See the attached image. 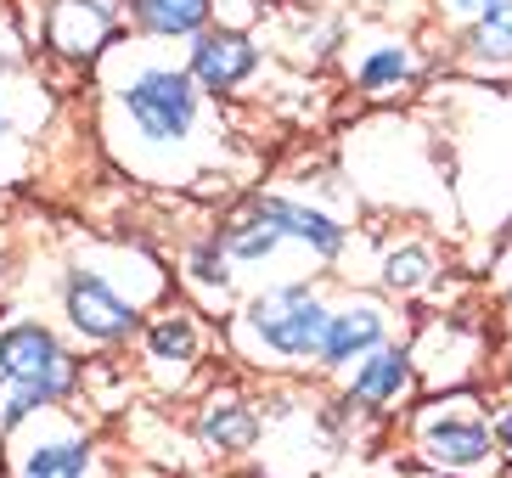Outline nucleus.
Wrapping results in <instances>:
<instances>
[{
    "label": "nucleus",
    "mask_w": 512,
    "mask_h": 478,
    "mask_svg": "<svg viewBox=\"0 0 512 478\" xmlns=\"http://www.w3.org/2000/svg\"><path fill=\"white\" fill-rule=\"evenodd\" d=\"M147 360H158V366H192L197 360V327L192 315H158L147 327Z\"/></svg>",
    "instance_id": "obj_18"
},
{
    "label": "nucleus",
    "mask_w": 512,
    "mask_h": 478,
    "mask_svg": "<svg viewBox=\"0 0 512 478\" xmlns=\"http://www.w3.org/2000/svg\"><path fill=\"white\" fill-rule=\"evenodd\" d=\"M417 74H422L417 51H411L406 40H383L355 62V90H361L366 102H383V96H394V90H406Z\"/></svg>",
    "instance_id": "obj_13"
},
{
    "label": "nucleus",
    "mask_w": 512,
    "mask_h": 478,
    "mask_svg": "<svg viewBox=\"0 0 512 478\" xmlns=\"http://www.w3.org/2000/svg\"><path fill=\"white\" fill-rule=\"evenodd\" d=\"M214 0H130V17H136L141 34H158V40H175V34H203L209 29Z\"/></svg>",
    "instance_id": "obj_15"
},
{
    "label": "nucleus",
    "mask_w": 512,
    "mask_h": 478,
    "mask_svg": "<svg viewBox=\"0 0 512 478\" xmlns=\"http://www.w3.org/2000/svg\"><path fill=\"white\" fill-rule=\"evenodd\" d=\"M186 265H192V276L203 287H220V293H226V282H231V254H226V242L220 237H209V242H197L192 254H186Z\"/></svg>",
    "instance_id": "obj_20"
},
{
    "label": "nucleus",
    "mask_w": 512,
    "mask_h": 478,
    "mask_svg": "<svg viewBox=\"0 0 512 478\" xmlns=\"http://www.w3.org/2000/svg\"><path fill=\"white\" fill-rule=\"evenodd\" d=\"M411 389H417V355H411L406 344H389V338H383L372 355H361V366L349 377V405L389 411V405H400Z\"/></svg>",
    "instance_id": "obj_8"
},
{
    "label": "nucleus",
    "mask_w": 512,
    "mask_h": 478,
    "mask_svg": "<svg viewBox=\"0 0 512 478\" xmlns=\"http://www.w3.org/2000/svg\"><path fill=\"white\" fill-rule=\"evenodd\" d=\"M62 310H68L74 332H85L91 344H124L141 327L136 304L124 299V293H113L96 270H68L62 276Z\"/></svg>",
    "instance_id": "obj_4"
},
{
    "label": "nucleus",
    "mask_w": 512,
    "mask_h": 478,
    "mask_svg": "<svg viewBox=\"0 0 512 478\" xmlns=\"http://www.w3.org/2000/svg\"><path fill=\"white\" fill-rule=\"evenodd\" d=\"M192 79L203 90H214V96H226V90H237L242 79H254L259 68V45L248 40V34L237 29H203L192 34Z\"/></svg>",
    "instance_id": "obj_7"
},
{
    "label": "nucleus",
    "mask_w": 512,
    "mask_h": 478,
    "mask_svg": "<svg viewBox=\"0 0 512 478\" xmlns=\"http://www.w3.org/2000/svg\"><path fill=\"white\" fill-rule=\"evenodd\" d=\"M119 34V0H46V45L57 57H96Z\"/></svg>",
    "instance_id": "obj_6"
},
{
    "label": "nucleus",
    "mask_w": 512,
    "mask_h": 478,
    "mask_svg": "<svg viewBox=\"0 0 512 478\" xmlns=\"http://www.w3.org/2000/svg\"><path fill=\"white\" fill-rule=\"evenodd\" d=\"M197 439L209 450H220V456H242V450H254L259 439V417L248 411L242 400H209L203 405V417H197Z\"/></svg>",
    "instance_id": "obj_14"
},
{
    "label": "nucleus",
    "mask_w": 512,
    "mask_h": 478,
    "mask_svg": "<svg viewBox=\"0 0 512 478\" xmlns=\"http://www.w3.org/2000/svg\"><path fill=\"white\" fill-rule=\"evenodd\" d=\"M417 450L428 467H445V473H479V467H496L501 456L496 428L479 411H462V400H445V411H434L422 422Z\"/></svg>",
    "instance_id": "obj_3"
},
{
    "label": "nucleus",
    "mask_w": 512,
    "mask_h": 478,
    "mask_svg": "<svg viewBox=\"0 0 512 478\" xmlns=\"http://www.w3.org/2000/svg\"><path fill=\"white\" fill-rule=\"evenodd\" d=\"M434 276H439V259L422 242H400V248L383 254V287L389 293H422V287H434Z\"/></svg>",
    "instance_id": "obj_17"
},
{
    "label": "nucleus",
    "mask_w": 512,
    "mask_h": 478,
    "mask_svg": "<svg viewBox=\"0 0 512 478\" xmlns=\"http://www.w3.org/2000/svg\"><path fill=\"white\" fill-rule=\"evenodd\" d=\"M490 428H496V445H501V456H512V405H501L496 417H490Z\"/></svg>",
    "instance_id": "obj_21"
},
{
    "label": "nucleus",
    "mask_w": 512,
    "mask_h": 478,
    "mask_svg": "<svg viewBox=\"0 0 512 478\" xmlns=\"http://www.w3.org/2000/svg\"><path fill=\"white\" fill-rule=\"evenodd\" d=\"M0 372L46 383L57 400L74 394V355H68L62 338L51 327H40V321H12V327L0 332Z\"/></svg>",
    "instance_id": "obj_5"
},
{
    "label": "nucleus",
    "mask_w": 512,
    "mask_h": 478,
    "mask_svg": "<svg viewBox=\"0 0 512 478\" xmlns=\"http://www.w3.org/2000/svg\"><path fill=\"white\" fill-rule=\"evenodd\" d=\"M197 79L192 68H169V62H141L136 74L119 85V102L124 113H130V124H136L147 141H158V147H169V141H186L197 124Z\"/></svg>",
    "instance_id": "obj_1"
},
{
    "label": "nucleus",
    "mask_w": 512,
    "mask_h": 478,
    "mask_svg": "<svg viewBox=\"0 0 512 478\" xmlns=\"http://www.w3.org/2000/svg\"><path fill=\"white\" fill-rule=\"evenodd\" d=\"M265 209L276 214V225L287 231V242H304L310 248V259H321V265H332V259L344 254L349 231L332 214L310 209V203H293V197H265Z\"/></svg>",
    "instance_id": "obj_10"
},
{
    "label": "nucleus",
    "mask_w": 512,
    "mask_h": 478,
    "mask_svg": "<svg viewBox=\"0 0 512 478\" xmlns=\"http://www.w3.org/2000/svg\"><path fill=\"white\" fill-rule=\"evenodd\" d=\"M484 6H496V0H439V12H451V17H467V23H473V17L484 12Z\"/></svg>",
    "instance_id": "obj_22"
},
{
    "label": "nucleus",
    "mask_w": 512,
    "mask_h": 478,
    "mask_svg": "<svg viewBox=\"0 0 512 478\" xmlns=\"http://www.w3.org/2000/svg\"><path fill=\"white\" fill-rule=\"evenodd\" d=\"M462 62L473 74H507L512 68V0L484 6L462 34Z\"/></svg>",
    "instance_id": "obj_11"
},
{
    "label": "nucleus",
    "mask_w": 512,
    "mask_h": 478,
    "mask_svg": "<svg viewBox=\"0 0 512 478\" xmlns=\"http://www.w3.org/2000/svg\"><path fill=\"white\" fill-rule=\"evenodd\" d=\"M242 321H248V332H254L271 355L293 360V366H310V360L321 355L332 310L310 293V287H271V293H259V299L248 304Z\"/></svg>",
    "instance_id": "obj_2"
},
{
    "label": "nucleus",
    "mask_w": 512,
    "mask_h": 478,
    "mask_svg": "<svg viewBox=\"0 0 512 478\" xmlns=\"http://www.w3.org/2000/svg\"><path fill=\"white\" fill-rule=\"evenodd\" d=\"M0 276H6V254H0Z\"/></svg>",
    "instance_id": "obj_26"
},
{
    "label": "nucleus",
    "mask_w": 512,
    "mask_h": 478,
    "mask_svg": "<svg viewBox=\"0 0 512 478\" xmlns=\"http://www.w3.org/2000/svg\"><path fill=\"white\" fill-rule=\"evenodd\" d=\"M383 338H389V315L377 310V304H366V299H361V304H349V310H332L316 366L338 372V366H349V360L372 355V349L383 344Z\"/></svg>",
    "instance_id": "obj_9"
},
{
    "label": "nucleus",
    "mask_w": 512,
    "mask_h": 478,
    "mask_svg": "<svg viewBox=\"0 0 512 478\" xmlns=\"http://www.w3.org/2000/svg\"><path fill=\"white\" fill-rule=\"evenodd\" d=\"M6 68H12V57H6V51H0V74H6Z\"/></svg>",
    "instance_id": "obj_25"
},
{
    "label": "nucleus",
    "mask_w": 512,
    "mask_h": 478,
    "mask_svg": "<svg viewBox=\"0 0 512 478\" xmlns=\"http://www.w3.org/2000/svg\"><path fill=\"white\" fill-rule=\"evenodd\" d=\"M220 242H226V254L237 259V265H259V259H271L287 242V231L276 225V214L265 209V197H248V203L220 225Z\"/></svg>",
    "instance_id": "obj_12"
},
{
    "label": "nucleus",
    "mask_w": 512,
    "mask_h": 478,
    "mask_svg": "<svg viewBox=\"0 0 512 478\" xmlns=\"http://www.w3.org/2000/svg\"><path fill=\"white\" fill-rule=\"evenodd\" d=\"M501 299H507V310H512V276H507V287H501Z\"/></svg>",
    "instance_id": "obj_24"
},
{
    "label": "nucleus",
    "mask_w": 512,
    "mask_h": 478,
    "mask_svg": "<svg viewBox=\"0 0 512 478\" xmlns=\"http://www.w3.org/2000/svg\"><path fill=\"white\" fill-rule=\"evenodd\" d=\"M40 405H57V394L46 383H29V377H6L0 372V434H12L23 417H34Z\"/></svg>",
    "instance_id": "obj_19"
},
{
    "label": "nucleus",
    "mask_w": 512,
    "mask_h": 478,
    "mask_svg": "<svg viewBox=\"0 0 512 478\" xmlns=\"http://www.w3.org/2000/svg\"><path fill=\"white\" fill-rule=\"evenodd\" d=\"M91 473V439H46L23 456V478H85Z\"/></svg>",
    "instance_id": "obj_16"
},
{
    "label": "nucleus",
    "mask_w": 512,
    "mask_h": 478,
    "mask_svg": "<svg viewBox=\"0 0 512 478\" xmlns=\"http://www.w3.org/2000/svg\"><path fill=\"white\" fill-rule=\"evenodd\" d=\"M6 135H12V119H6V107H0V141H6Z\"/></svg>",
    "instance_id": "obj_23"
}]
</instances>
